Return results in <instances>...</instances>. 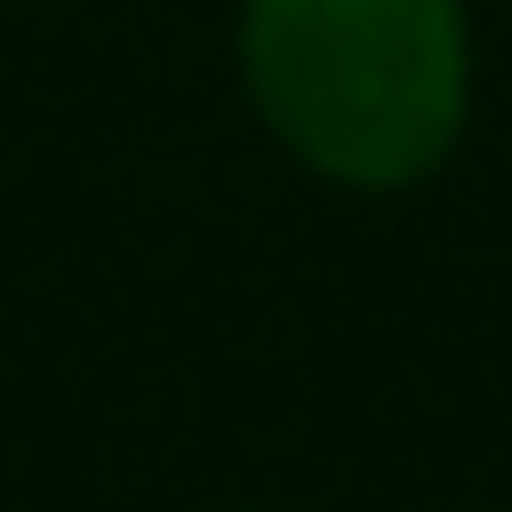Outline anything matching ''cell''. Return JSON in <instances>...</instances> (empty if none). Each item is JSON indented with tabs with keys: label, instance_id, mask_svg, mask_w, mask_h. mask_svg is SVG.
Instances as JSON below:
<instances>
[{
	"label": "cell",
	"instance_id": "cell-1",
	"mask_svg": "<svg viewBox=\"0 0 512 512\" xmlns=\"http://www.w3.org/2000/svg\"><path fill=\"white\" fill-rule=\"evenodd\" d=\"M234 72L261 135L360 198L423 189L477 108L468 0H243Z\"/></svg>",
	"mask_w": 512,
	"mask_h": 512
},
{
	"label": "cell",
	"instance_id": "cell-2",
	"mask_svg": "<svg viewBox=\"0 0 512 512\" xmlns=\"http://www.w3.org/2000/svg\"><path fill=\"white\" fill-rule=\"evenodd\" d=\"M234 512H270V504H234Z\"/></svg>",
	"mask_w": 512,
	"mask_h": 512
}]
</instances>
